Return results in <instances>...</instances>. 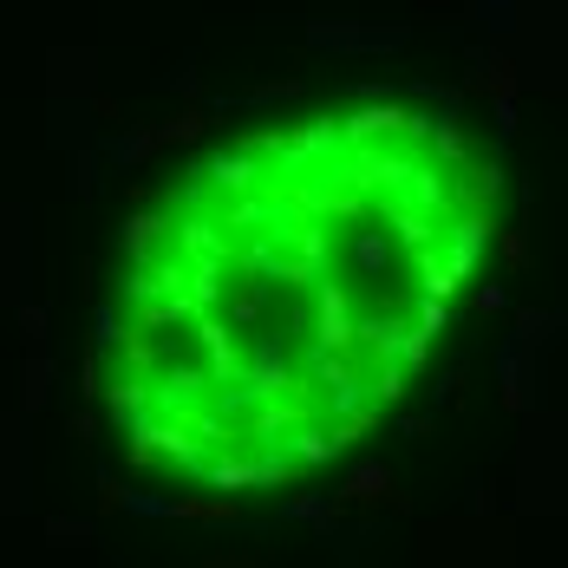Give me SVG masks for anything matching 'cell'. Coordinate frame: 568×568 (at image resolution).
Listing matches in <instances>:
<instances>
[{
	"label": "cell",
	"instance_id": "1",
	"mask_svg": "<svg viewBox=\"0 0 568 568\" xmlns=\"http://www.w3.org/2000/svg\"><path fill=\"white\" fill-rule=\"evenodd\" d=\"M490 222L497 170L418 105L222 144L125 242L98 353L111 425L203 490L327 471L412 399Z\"/></svg>",
	"mask_w": 568,
	"mask_h": 568
}]
</instances>
